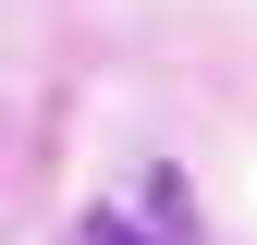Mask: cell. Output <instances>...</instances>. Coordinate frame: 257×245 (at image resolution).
<instances>
[{
  "label": "cell",
  "instance_id": "1",
  "mask_svg": "<svg viewBox=\"0 0 257 245\" xmlns=\"http://www.w3.org/2000/svg\"><path fill=\"white\" fill-rule=\"evenodd\" d=\"M86 245H147V233L122 221V208H98V221H86Z\"/></svg>",
  "mask_w": 257,
  "mask_h": 245
}]
</instances>
